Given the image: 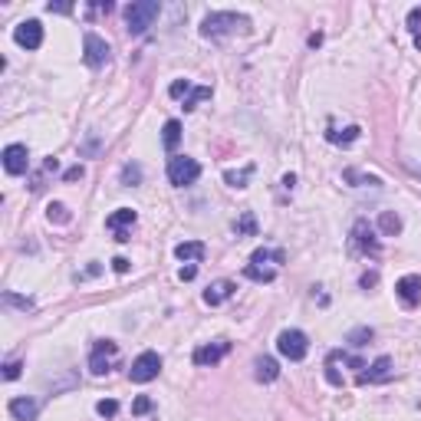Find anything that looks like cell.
<instances>
[{
	"label": "cell",
	"mask_w": 421,
	"mask_h": 421,
	"mask_svg": "<svg viewBox=\"0 0 421 421\" xmlns=\"http://www.w3.org/2000/svg\"><path fill=\"white\" fill-rule=\"evenodd\" d=\"M158 13H162V4H155V0H138V4H129V7H125V23H129V33H132V37H142L145 30L158 20Z\"/></svg>",
	"instance_id": "obj_3"
},
{
	"label": "cell",
	"mask_w": 421,
	"mask_h": 421,
	"mask_svg": "<svg viewBox=\"0 0 421 421\" xmlns=\"http://www.w3.org/2000/svg\"><path fill=\"white\" fill-rule=\"evenodd\" d=\"M47 220H49V224H69V220H73V214H69L66 204L53 201V204L47 208Z\"/></svg>",
	"instance_id": "obj_25"
},
{
	"label": "cell",
	"mask_w": 421,
	"mask_h": 421,
	"mask_svg": "<svg viewBox=\"0 0 421 421\" xmlns=\"http://www.w3.org/2000/svg\"><path fill=\"white\" fill-rule=\"evenodd\" d=\"M158 372H162V355L152 352V349H145L132 362V369H129V379H132L135 385H145V382H152V379H158Z\"/></svg>",
	"instance_id": "obj_8"
},
{
	"label": "cell",
	"mask_w": 421,
	"mask_h": 421,
	"mask_svg": "<svg viewBox=\"0 0 421 421\" xmlns=\"http://www.w3.org/2000/svg\"><path fill=\"white\" fill-rule=\"evenodd\" d=\"M191 83H188V79H174V83H172V86H168V96H172V99H184V96H188V93H191Z\"/></svg>",
	"instance_id": "obj_29"
},
{
	"label": "cell",
	"mask_w": 421,
	"mask_h": 421,
	"mask_svg": "<svg viewBox=\"0 0 421 421\" xmlns=\"http://www.w3.org/2000/svg\"><path fill=\"white\" fill-rule=\"evenodd\" d=\"M277 352L283 355V359H290V362H303L309 352V339L303 329H283V333L277 336Z\"/></svg>",
	"instance_id": "obj_4"
},
{
	"label": "cell",
	"mask_w": 421,
	"mask_h": 421,
	"mask_svg": "<svg viewBox=\"0 0 421 421\" xmlns=\"http://www.w3.org/2000/svg\"><path fill=\"white\" fill-rule=\"evenodd\" d=\"M162 142H165V148H168V152H174V148H178V142H182V122H178V119H168V122H165Z\"/></svg>",
	"instance_id": "obj_21"
},
{
	"label": "cell",
	"mask_w": 421,
	"mask_h": 421,
	"mask_svg": "<svg viewBox=\"0 0 421 421\" xmlns=\"http://www.w3.org/2000/svg\"><path fill=\"white\" fill-rule=\"evenodd\" d=\"M20 369H23V365H20L17 359H10V362L4 365V379H7V382H13V379H20Z\"/></svg>",
	"instance_id": "obj_34"
},
{
	"label": "cell",
	"mask_w": 421,
	"mask_h": 421,
	"mask_svg": "<svg viewBox=\"0 0 421 421\" xmlns=\"http://www.w3.org/2000/svg\"><path fill=\"white\" fill-rule=\"evenodd\" d=\"M138 220V214H135L132 208H119L112 210L109 218H105V227L112 230V237L119 240V244H125V240H132V224Z\"/></svg>",
	"instance_id": "obj_10"
},
{
	"label": "cell",
	"mask_w": 421,
	"mask_h": 421,
	"mask_svg": "<svg viewBox=\"0 0 421 421\" xmlns=\"http://www.w3.org/2000/svg\"><path fill=\"white\" fill-rule=\"evenodd\" d=\"M142 182V168L138 165H125L122 168V184H138Z\"/></svg>",
	"instance_id": "obj_32"
},
{
	"label": "cell",
	"mask_w": 421,
	"mask_h": 421,
	"mask_svg": "<svg viewBox=\"0 0 421 421\" xmlns=\"http://www.w3.org/2000/svg\"><path fill=\"white\" fill-rule=\"evenodd\" d=\"M7 408L17 421H37V412H40V405L33 398H10Z\"/></svg>",
	"instance_id": "obj_19"
},
{
	"label": "cell",
	"mask_w": 421,
	"mask_h": 421,
	"mask_svg": "<svg viewBox=\"0 0 421 421\" xmlns=\"http://www.w3.org/2000/svg\"><path fill=\"white\" fill-rule=\"evenodd\" d=\"M234 283H230V280H214V283H210L208 290H204V303H208V307H220V303H227L230 297H234Z\"/></svg>",
	"instance_id": "obj_16"
},
{
	"label": "cell",
	"mask_w": 421,
	"mask_h": 421,
	"mask_svg": "<svg viewBox=\"0 0 421 421\" xmlns=\"http://www.w3.org/2000/svg\"><path fill=\"white\" fill-rule=\"evenodd\" d=\"M13 40H17V47H23V49H40L43 47V23H40V20H23V23H17V30H13Z\"/></svg>",
	"instance_id": "obj_11"
},
{
	"label": "cell",
	"mask_w": 421,
	"mask_h": 421,
	"mask_svg": "<svg viewBox=\"0 0 421 421\" xmlns=\"http://www.w3.org/2000/svg\"><path fill=\"white\" fill-rule=\"evenodd\" d=\"M204 99H210V86H194L188 96H184V112H191V109H198V102H204Z\"/></svg>",
	"instance_id": "obj_26"
},
{
	"label": "cell",
	"mask_w": 421,
	"mask_h": 421,
	"mask_svg": "<svg viewBox=\"0 0 421 421\" xmlns=\"http://www.w3.org/2000/svg\"><path fill=\"white\" fill-rule=\"evenodd\" d=\"M96 412L102 415V418H115V415H119V402H115V398H102V402L96 405Z\"/></svg>",
	"instance_id": "obj_31"
},
{
	"label": "cell",
	"mask_w": 421,
	"mask_h": 421,
	"mask_svg": "<svg viewBox=\"0 0 421 421\" xmlns=\"http://www.w3.org/2000/svg\"><path fill=\"white\" fill-rule=\"evenodd\" d=\"M227 352H230V343H224V339H218V343H204V345H198V349H194L191 362L194 365H218Z\"/></svg>",
	"instance_id": "obj_13"
},
{
	"label": "cell",
	"mask_w": 421,
	"mask_h": 421,
	"mask_svg": "<svg viewBox=\"0 0 421 421\" xmlns=\"http://www.w3.org/2000/svg\"><path fill=\"white\" fill-rule=\"evenodd\" d=\"M359 135H362V129H359V125H349V129H343V132H339V129H329L326 138H329L333 145H352V142H359Z\"/></svg>",
	"instance_id": "obj_20"
},
{
	"label": "cell",
	"mask_w": 421,
	"mask_h": 421,
	"mask_svg": "<svg viewBox=\"0 0 421 421\" xmlns=\"http://www.w3.org/2000/svg\"><path fill=\"white\" fill-rule=\"evenodd\" d=\"M49 13H73V4H47Z\"/></svg>",
	"instance_id": "obj_37"
},
{
	"label": "cell",
	"mask_w": 421,
	"mask_h": 421,
	"mask_svg": "<svg viewBox=\"0 0 421 421\" xmlns=\"http://www.w3.org/2000/svg\"><path fill=\"white\" fill-rule=\"evenodd\" d=\"M112 270H115V273H129V260H125V257H115V260H112Z\"/></svg>",
	"instance_id": "obj_38"
},
{
	"label": "cell",
	"mask_w": 421,
	"mask_h": 421,
	"mask_svg": "<svg viewBox=\"0 0 421 421\" xmlns=\"http://www.w3.org/2000/svg\"><path fill=\"white\" fill-rule=\"evenodd\" d=\"M115 362H119V345H115L112 339H99V343L93 345V352H89V372L109 375Z\"/></svg>",
	"instance_id": "obj_7"
},
{
	"label": "cell",
	"mask_w": 421,
	"mask_h": 421,
	"mask_svg": "<svg viewBox=\"0 0 421 421\" xmlns=\"http://www.w3.org/2000/svg\"><path fill=\"white\" fill-rule=\"evenodd\" d=\"M343 178H345V182H352V184H359V188H362V184H369V188H382V178H375V174H362L359 168H345Z\"/></svg>",
	"instance_id": "obj_24"
},
{
	"label": "cell",
	"mask_w": 421,
	"mask_h": 421,
	"mask_svg": "<svg viewBox=\"0 0 421 421\" xmlns=\"http://www.w3.org/2000/svg\"><path fill=\"white\" fill-rule=\"evenodd\" d=\"M415 47H418V49H421V37H415Z\"/></svg>",
	"instance_id": "obj_41"
},
{
	"label": "cell",
	"mask_w": 421,
	"mask_h": 421,
	"mask_svg": "<svg viewBox=\"0 0 421 421\" xmlns=\"http://www.w3.org/2000/svg\"><path fill=\"white\" fill-rule=\"evenodd\" d=\"M379 230H382L385 237H395V234H402V218H398L395 210H382V218H379Z\"/></svg>",
	"instance_id": "obj_22"
},
{
	"label": "cell",
	"mask_w": 421,
	"mask_h": 421,
	"mask_svg": "<svg viewBox=\"0 0 421 421\" xmlns=\"http://www.w3.org/2000/svg\"><path fill=\"white\" fill-rule=\"evenodd\" d=\"M293 184H297V174H283V188L287 191H293Z\"/></svg>",
	"instance_id": "obj_40"
},
{
	"label": "cell",
	"mask_w": 421,
	"mask_h": 421,
	"mask_svg": "<svg viewBox=\"0 0 421 421\" xmlns=\"http://www.w3.org/2000/svg\"><path fill=\"white\" fill-rule=\"evenodd\" d=\"M359 283H362L365 290H369V287H375V283H379V273H362V280H359Z\"/></svg>",
	"instance_id": "obj_39"
},
{
	"label": "cell",
	"mask_w": 421,
	"mask_h": 421,
	"mask_svg": "<svg viewBox=\"0 0 421 421\" xmlns=\"http://www.w3.org/2000/svg\"><path fill=\"white\" fill-rule=\"evenodd\" d=\"M372 329H369V326H359V329H352V333H349V343L352 345H365V343H372Z\"/></svg>",
	"instance_id": "obj_30"
},
{
	"label": "cell",
	"mask_w": 421,
	"mask_h": 421,
	"mask_svg": "<svg viewBox=\"0 0 421 421\" xmlns=\"http://www.w3.org/2000/svg\"><path fill=\"white\" fill-rule=\"evenodd\" d=\"M83 174H86V168H83V165H73V168H66V172H63V182H79Z\"/></svg>",
	"instance_id": "obj_35"
},
{
	"label": "cell",
	"mask_w": 421,
	"mask_h": 421,
	"mask_svg": "<svg viewBox=\"0 0 421 421\" xmlns=\"http://www.w3.org/2000/svg\"><path fill=\"white\" fill-rule=\"evenodd\" d=\"M234 230H237V237H254V234H257V218H254V210H244V214L234 220Z\"/></svg>",
	"instance_id": "obj_23"
},
{
	"label": "cell",
	"mask_w": 421,
	"mask_h": 421,
	"mask_svg": "<svg viewBox=\"0 0 421 421\" xmlns=\"http://www.w3.org/2000/svg\"><path fill=\"white\" fill-rule=\"evenodd\" d=\"M109 57H112V49H109V43H105L99 33H93L89 30L86 37H83V59H86V66L99 69L109 63Z\"/></svg>",
	"instance_id": "obj_9"
},
{
	"label": "cell",
	"mask_w": 421,
	"mask_h": 421,
	"mask_svg": "<svg viewBox=\"0 0 421 421\" xmlns=\"http://www.w3.org/2000/svg\"><path fill=\"white\" fill-rule=\"evenodd\" d=\"M204 254H208V247H204L201 240H184V244L174 247V257L184 260V263H201Z\"/></svg>",
	"instance_id": "obj_18"
},
{
	"label": "cell",
	"mask_w": 421,
	"mask_h": 421,
	"mask_svg": "<svg viewBox=\"0 0 421 421\" xmlns=\"http://www.w3.org/2000/svg\"><path fill=\"white\" fill-rule=\"evenodd\" d=\"M4 172L13 174V178L30 172V152H27V145H7V148H4Z\"/></svg>",
	"instance_id": "obj_12"
},
{
	"label": "cell",
	"mask_w": 421,
	"mask_h": 421,
	"mask_svg": "<svg viewBox=\"0 0 421 421\" xmlns=\"http://www.w3.org/2000/svg\"><path fill=\"white\" fill-rule=\"evenodd\" d=\"M352 250L362 254V257H379V254H382V244L375 237V227L365 218H359L352 224Z\"/></svg>",
	"instance_id": "obj_6"
},
{
	"label": "cell",
	"mask_w": 421,
	"mask_h": 421,
	"mask_svg": "<svg viewBox=\"0 0 421 421\" xmlns=\"http://www.w3.org/2000/svg\"><path fill=\"white\" fill-rule=\"evenodd\" d=\"M395 293H398V300H402L408 309L418 307L421 303V277L418 273H405V277L395 283Z\"/></svg>",
	"instance_id": "obj_14"
},
{
	"label": "cell",
	"mask_w": 421,
	"mask_h": 421,
	"mask_svg": "<svg viewBox=\"0 0 421 421\" xmlns=\"http://www.w3.org/2000/svg\"><path fill=\"white\" fill-rule=\"evenodd\" d=\"M250 174H254V165H247V168H240V172H224V182H227L230 188H247Z\"/></svg>",
	"instance_id": "obj_27"
},
{
	"label": "cell",
	"mask_w": 421,
	"mask_h": 421,
	"mask_svg": "<svg viewBox=\"0 0 421 421\" xmlns=\"http://www.w3.org/2000/svg\"><path fill=\"white\" fill-rule=\"evenodd\" d=\"M152 408H155V402L148 398V395H138V398L132 402V415H148Z\"/></svg>",
	"instance_id": "obj_33"
},
{
	"label": "cell",
	"mask_w": 421,
	"mask_h": 421,
	"mask_svg": "<svg viewBox=\"0 0 421 421\" xmlns=\"http://www.w3.org/2000/svg\"><path fill=\"white\" fill-rule=\"evenodd\" d=\"M287 260L283 250H270V247H257L250 254V263L244 267V277L254 280V283H273L277 280L280 263Z\"/></svg>",
	"instance_id": "obj_2"
},
{
	"label": "cell",
	"mask_w": 421,
	"mask_h": 421,
	"mask_svg": "<svg viewBox=\"0 0 421 421\" xmlns=\"http://www.w3.org/2000/svg\"><path fill=\"white\" fill-rule=\"evenodd\" d=\"M250 17L247 13H234V10H210L201 20V37L204 40H224L234 33H247Z\"/></svg>",
	"instance_id": "obj_1"
},
{
	"label": "cell",
	"mask_w": 421,
	"mask_h": 421,
	"mask_svg": "<svg viewBox=\"0 0 421 421\" xmlns=\"http://www.w3.org/2000/svg\"><path fill=\"white\" fill-rule=\"evenodd\" d=\"M4 303H7V307H17V309H23V313H27V309H33L37 307V303H33V300L30 297H17V293H4Z\"/></svg>",
	"instance_id": "obj_28"
},
{
	"label": "cell",
	"mask_w": 421,
	"mask_h": 421,
	"mask_svg": "<svg viewBox=\"0 0 421 421\" xmlns=\"http://www.w3.org/2000/svg\"><path fill=\"white\" fill-rule=\"evenodd\" d=\"M389 379H392V359H389V355H379V359L369 365V372H359V375H355V382H359V385L389 382Z\"/></svg>",
	"instance_id": "obj_15"
},
{
	"label": "cell",
	"mask_w": 421,
	"mask_h": 421,
	"mask_svg": "<svg viewBox=\"0 0 421 421\" xmlns=\"http://www.w3.org/2000/svg\"><path fill=\"white\" fill-rule=\"evenodd\" d=\"M254 379L257 382H277L280 379V365H277V359L273 355H260L257 362H254Z\"/></svg>",
	"instance_id": "obj_17"
},
{
	"label": "cell",
	"mask_w": 421,
	"mask_h": 421,
	"mask_svg": "<svg viewBox=\"0 0 421 421\" xmlns=\"http://www.w3.org/2000/svg\"><path fill=\"white\" fill-rule=\"evenodd\" d=\"M194 277H198V267H194V263H188V267L178 270V280H182V283H188V280H194Z\"/></svg>",
	"instance_id": "obj_36"
},
{
	"label": "cell",
	"mask_w": 421,
	"mask_h": 421,
	"mask_svg": "<svg viewBox=\"0 0 421 421\" xmlns=\"http://www.w3.org/2000/svg\"><path fill=\"white\" fill-rule=\"evenodd\" d=\"M198 178H201V165L194 162V158H188V155L168 158V182H172L174 188H188V184H194Z\"/></svg>",
	"instance_id": "obj_5"
}]
</instances>
